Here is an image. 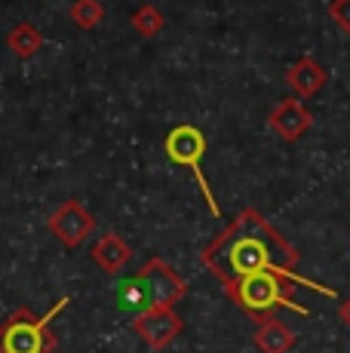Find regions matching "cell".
I'll return each mask as SVG.
<instances>
[{
  "mask_svg": "<svg viewBox=\"0 0 350 353\" xmlns=\"http://www.w3.org/2000/svg\"><path fill=\"white\" fill-rule=\"evenodd\" d=\"M298 249L280 234L271 221L265 219L255 209H243L237 219L231 221V228H225L218 236L203 249V264L215 274V280L221 286H231V283L243 280L252 274H280L286 280H292L295 286H307L320 295L338 298V292L320 286V283L307 280V276L295 274V264H298Z\"/></svg>",
  "mask_w": 350,
  "mask_h": 353,
  "instance_id": "cell-1",
  "label": "cell"
},
{
  "mask_svg": "<svg viewBox=\"0 0 350 353\" xmlns=\"http://www.w3.org/2000/svg\"><path fill=\"white\" fill-rule=\"evenodd\" d=\"M292 286H295L292 280L265 270V274H252V276H243V280L231 283L225 292L231 295V301L237 304V307H243L246 314L258 316V320L261 316H271L277 307H289L301 316H311V310H307L305 304L292 301Z\"/></svg>",
  "mask_w": 350,
  "mask_h": 353,
  "instance_id": "cell-2",
  "label": "cell"
},
{
  "mask_svg": "<svg viewBox=\"0 0 350 353\" xmlns=\"http://www.w3.org/2000/svg\"><path fill=\"white\" fill-rule=\"evenodd\" d=\"M65 307V298L46 316H37L31 307H19L0 323V353H56V335L50 320Z\"/></svg>",
  "mask_w": 350,
  "mask_h": 353,
  "instance_id": "cell-3",
  "label": "cell"
},
{
  "mask_svg": "<svg viewBox=\"0 0 350 353\" xmlns=\"http://www.w3.org/2000/svg\"><path fill=\"white\" fill-rule=\"evenodd\" d=\"M166 157H169L175 166L191 169L194 179H197V185H200V191H203V196H206V206H209V212L218 219L221 206H218V200H215L203 166H200L203 157H206V135L200 132L197 126H191V123H181V126L169 129V135H166Z\"/></svg>",
  "mask_w": 350,
  "mask_h": 353,
  "instance_id": "cell-4",
  "label": "cell"
},
{
  "mask_svg": "<svg viewBox=\"0 0 350 353\" xmlns=\"http://www.w3.org/2000/svg\"><path fill=\"white\" fill-rule=\"evenodd\" d=\"M136 280L145 289L147 307H172L175 301L187 295V283L163 261V258H147L136 274Z\"/></svg>",
  "mask_w": 350,
  "mask_h": 353,
  "instance_id": "cell-5",
  "label": "cell"
},
{
  "mask_svg": "<svg viewBox=\"0 0 350 353\" xmlns=\"http://www.w3.org/2000/svg\"><path fill=\"white\" fill-rule=\"evenodd\" d=\"M50 230L68 249H77V246H83V240L96 230V219L86 212V206L80 200H65L62 206L50 215Z\"/></svg>",
  "mask_w": 350,
  "mask_h": 353,
  "instance_id": "cell-6",
  "label": "cell"
},
{
  "mask_svg": "<svg viewBox=\"0 0 350 353\" xmlns=\"http://www.w3.org/2000/svg\"><path fill=\"white\" fill-rule=\"evenodd\" d=\"M181 329L185 323L172 307H147L136 316V335L154 350H163L169 341H175Z\"/></svg>",
  "mask_w": 350,
  "mask_h": 353,
  "instance_id": "cell-7",
  "label": "cell"
},
{
  "mask_svg": "<svg viewBox=\"0 0 350 353\" xmlns=\"http://www.w3.org/2000/svg\"><path fill=\"white\" fill-rule=\"evenodd\" d=\"M267 126L280 135L282 141H298L307 129L313 126V114L305 108L301 99H282L280 105H274Z\"/></svg>",
  "mask_w": 350,
  "mask_h": 353,
  "instance_id": "cell-8",
  "label": "cell"
},
{
  "mask_svg": "<svg viewBox=\"0 0 350 353\" xmlns=\"http://www.w3.org/2000/svg\"><path fill=\"white\" fill-rule=\"evenodd\" d=\"M286 83L295 92V99H311L329 83V74L313 56H305L286 71Z\"/></svg>",
  "mask_w": 350,
  "mask_h": 353,
  "instance_id": "cell-9",
  "label": "cell"
},
{
  "mask_svg": "<svg viewBox=\"0 0 350 353\" xmlns=\"http://www.w3.org/2000/svg\"><path fill=\"white\" fill-rule=\"evenodd\" d=\"M298 344V335L277 316H261L255 329V347L261 353H289Z\"/></svg>",
  "mask_w": 350,
  "mask_h": 353,
  "instance_id": "cell-10",
  "label": "cell"
},
{
  "mask_svg": "<svg viewBox=\"0 0 350 353\" xmlns=\"http://www.w3.org/2000/svg\"><path fill=\"white\" fill-rule=\"evenodd\" d=\"M92 261L105 270V274H120L126 264L132 261V246L117 234H105L102 240L92 246Z\"/></svg>",
  "mask_w": 350,
  "mask_h": 353,
  "instance_id": "cell-11",
  "label": "cell"
},
{
  "mask_svg": "<svg viewBox=\"0 0 350 353\" xmlns=\"http://www.w3.org/2000/svg\"><path fill=\"white\" fill-rule=\"evenodd\" d=\"M40 43H43V37H40V31L31 22H19L16 28L6 34V46H10L19 59H31L40 50Z\"/></svg>",
  "mask_w": 350,
  "mask_h": 353,
  "instance_id": "cell-12",
  "label": "cell"
},
{
  "mask_svg": "<svg viewBox=\"0 0 350 353\" xmlns=\"http://www.w3.org/2000/svg\"><path fill=\"white\" fill-rule=\"evenodd\" d=\"M132 28H136L141 37H154V34L163 31V12L151 3L138 6V10L132 12Z\"/></svg>",
  "mask_w": 350,
  "mask_h": 353,
  "instance_id": "cell-13",
  "label": "cell"
},
{
  "mask_svg": "<svg viewBox=\"0 0 350 353\" xmlns=\"http://www.w3.org/2000/svg\"><path fill=\"white\" fill-rule=\"evenodd\" d=\"M71 19H74V25H80V28H96V25H102V19H105V6L99 3V0H74Z\"/></svg>",
  "mask_w": 350,
  "mask_h": 353,
  "instance_id": "cell-14",
  "label": "cell"
},
{
  "mask_svg": "<svg viewBox=\"0 0 350 353\" xmlns=\"http://www.w3.org/2000/svg\"><path fill=\"white\" fill-rule=\"evenodd\" d=\"M117 304L120 307H132V310H147V298L138 280H130L117 289Z\"/></svg>",
  "mask_w": 350,
  "mask_h": 353,
  "instance_id": "cell-15",
  "label": "cell"
},
{
  "mask_svg": "<svg viewBox=\"0 0 350 353\" xmlns=\"http://www.w3.org/2000/svg\"><path fill=\"white\" fill-rule=\"evenodd\" d=\"M329 16H332V22L338 25L344 34H350V0H332V6H329Z\"/></svg>",
  "mask_w": 350,
  "mask_h": 353,
  "instance_id": "cell-16",
  "label": "cell"
},
{
  "mask_svg": "<svg viewBox=\"0 0 350 353\" xmlns=\"http://www.w3.org/2000/svg\"><path fill=\"white\" fill-rule=\"evenodd\" d=\"M341 320H344V323H347V329H350V301L341 304Z\"/></svg>",
  "mask_w": 350,
  "mask_h": 353,
  "instance_id": "cell-17",
  "label": "cell"
}]
</instances>
